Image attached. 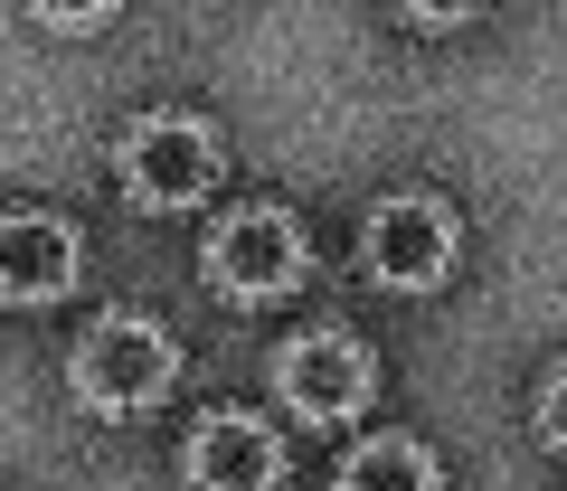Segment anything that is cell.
Returning <instances> with one entry per match:
<instances>
[{
	"label": "cell",
	"mask_w": 567,
	"mask_h": 491,
	"mask_svg": "<svg viewBox=\"0 0 567 491\" xmlns=\"http://www.w3.org/2000/svg\"><path fill=\"white\" fill-rule=\"evenodd\" d=\"M539 435H548V445L567 453V368L548 378V397H539Z\"/></svg>",
	"instance_id": "obj_9"
},
{
	"label": "cell",
	"mask_w": 567,
	"mask_h": 491,
	"mask_svg": "<svg viewBox=\"0 0 567 491\" xmlns=\"http://www.w3.org/2000/svg\"><path fill=\"white\" fill-rule=\"evenodd\" d=\"M181 463H189V491H275L284 482V445L256 416H208Z\"/></svg>",
	"instance_id": "obj_6"
},
{
	"label": "cell",
	"mask_w": 567,
	"mask_h": 491,
	"mask_svg": "<svg viewBox=\"0 0 567 491\" xmlns=\"http://www.w3.org/2000/svg\"><path fill=\"white\" fill-rule=\"evenodd\" d=\"M39 20H48V29H76V39H85V29H104V20H114V10H104V0H95V10H39Z\"/></svg>",
	"instance_id": "obj_10"
},
{
	"label": "cell",
	"mask_w": 567,
	"mask_h": 491,
	"mask_svg": "<svg viewBox=\"0 0 567 491\" xmlns=\"http://www.w3.org/2000/svg\"><path fill=\"white\" fill-rule=\"evenodd\" d=\"M341 491H445V472H435V453H425V445L379 435V445H360L341 463Z\"/></svg>",
	"instance_id": "obj_8"
},
{
	"label": "cell",
	"mask_w": 567,
	"mask_h": 491,
	"mask_svg": "<svg viewBox=\"0 0 567 491\" xmlns=\"http://www.w3.org/2000/svg\"><path fill=\"white\" fill-rule=\"evenodd\" d=\"M360 255H369V274H379L388 293L445 284V265H454V218H445V199H379Z\"/></svg>",
	"instance_id": "obj_4"
},
{
	"label": "cell",
	"mask_w": 567,
	"mask_h": 491,
	"mask_svg": "<svg viewBox=\"0 0 567 491\" xmlns=\"http://www.w3.org/2000/svg\"><path fill=\"white\" fill-rule=\"evenodd\" d=\"M114 170H123V189H133V208H189L218 180V133H208L199 114H152V123L123 133Z\"/></svg>",
	"instance_id": "obj_2"
},
{
	"label": "cell",
	"mask_w": 567,
	"mask_h": 491,
	"mask_svg": "<svg viewBox=\"0 0 567 491\" xmlns=\"http://www.w3.org/2000/svg\"><path fill=\"white\" fill-rule=\"evenodd\" d=\"M76 397L95 416H133L152 407V397H171V378H181V349H171L162 322H142V312H104L95 331L76 341Z\"/></svg>",
	"instance_id": "obj_1"
},
{
	"label": "cell",
	"mask_w": 567,
	"mask_h": 491,
	"mask_svg": "<svg viewBox=\"0 0 567 491\" xmlns=\"http://www.w3.org/2000/svg\"><path fill=\"white\" fill-rule=\"evenodd\" d=\"M275 388L303 426H341V416L369 407V349L341 341V331H312V341H293L275 359Z\"/></svg>",
	"instance_id": "obj_5"
},
{
	"label": "cell",
	"mask_w": 567,
	"mask_h": 491,
	"mask_svg": "<svg viewBox=\"0 0 567 491\" xmlns=\"http://www.w3.org/2000/svg\"><path fill=\"white\" fill-rule=\"evenodd\" d=\"M76 284V237L58 218H0V303H58Z\"/></svg>",
	"instance_id": "obj_7"
},
{
	"label": "cell",
	"mask_w": 567,
	"mask_h": 491,
	"mask_svg": "<svg viewBox=\"0 0 567 491\" xmlns=\"http://www.w3.org/2000/svg\"><path fill=\"white\" fill-rule=\"evenodd\" d=\"M208 284L227 303H275V293L303 284V227L284 208H237V218L208 237Z\"/></svg>",
	"instance_id": "obj_3"
}]
</instances>
